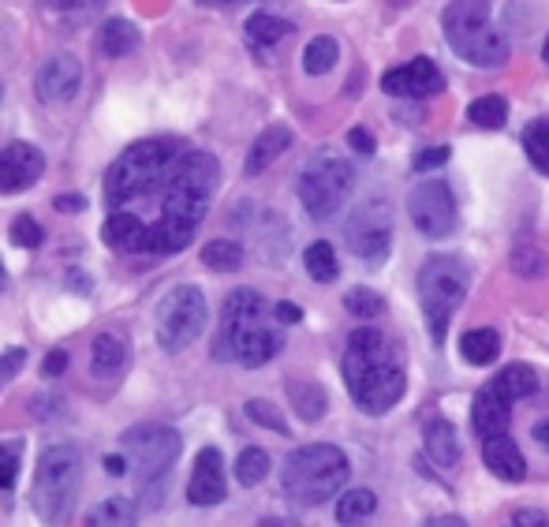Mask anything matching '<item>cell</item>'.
I'll use <instances>...</instances> for the list:
<instances>
[{
  "instance_id": "1",
  "label": "cell",
  "mask_w": 549,
  "mask_h": 527,
  "mask_svg": "<svg viewBox=\"0 0 549 527\" xmlns=\"http://www.w3.org/2000/svg\"><path fill=\"white\" fill-rule=\"evenodd\" d=\"M340 367H344V385H348L352 400L370 415L396 408V400L408 389L393 341L374 326H359L348 333V348H344Z\"/></svg>"
},
{
  "instance_id": "2",
  "label": "cell",
  "mask_w": 549,
  "mask_h": 527,
  "mask_svg": "<svg viewBox=\"0 0 549 527\" xmlns=\"http://www.w3.org/2000/svg\"><path fill=\"white\" fill-rule=\"evenodd\" d=\"M277 314L254 288H236L221 307L217 337H213V356L232 359L240 367H262L284 348L281 329L273 326Z\"/></svg>"
},
{
  "instance_id": "3",
  "label": "cell",
  "mask_w": 549,
  "mask_h": 527,
  "mask_svg": "<svg viewBox=\"0 0 549 527\" xmlns=\"http://www.w3.org/2000/svg\"><path fill=\"white\" fill-rule=\"evenodd\" d=\"M187 154L180 139H142L131 143L124 154L113 161V169L105 172V195L113 206L146 199L154 191H165L176 161Z\"/></svg>"
},
{
  "instance_id": "4",
  "label": "cell",
  "mask_w": 549,
  "mask_h": 527,
  "mask_svg": "<svg viewBox=\"0 0 549 527\" xmlns=\"http://www.w3.org/2000/svg\"><path fill=\"white\" fill-rule=\"evenodd\" d=\"M441 30L452 53L475 68H501L508 60V38L493 27L490 0H449L441 12Z\"/></svg>"
},
{
  "instance_id": "5",
  "label": "cell",
  "mask_w": 549,
  "mask_h": 527,
  "mask_svg": "<svg viewBox=\"0 0 549 527\" xmlns=\"http://www.w3.org/2000/svg\"><path fill=\"white\" fill-rule=\"evenodd\" d=\"M348 475H352V464L337 445H299L284 460L281 486L296 505H322L329 498H340Z\"/></svg>"
},
{
  "instance_id": "6",
  "label": "cell",
  "mask_w": 549,
  "mask_h": 527,
  "mask_svg": "<svg viewBox=\"0 0 549 527\" xmlns=\"http://www.w3.org/2000/svg\"><path fill=\"white\" fill-rule=\"evenodd\" d=\"M83 486V456L75 445H49L38 460L34 471V486H30V505L38 520L49 527L68 524L75 513V498Z\"/></svg>"
},
{
  "instance_id": "7",
  "label": "cell",
  "mask_w": 549,
  "mask_h": 527,
  "mask_svg": "<svg viewBox=\"0 0 549 527\" xmlns=\"http://www.w3.org/2000/svg\"><path fill=\"white\" fill-rule=\"evenodd\" d=\"M221 184V165L217 157L206 150H187L176 161L169 184H165V199H161V221L183 228H198V221L210 210L213 191Z\"/></svg>"
},
{
  "instance_id": "8",
  "label": "cell",
  "mask_w": 549,
  "mask_h": 527,
  "mask_svg": "<svg viewBox=\"0 0 549 527\" xmlns=\"http://www.w3.org/2000/svg\"><path fill=\"white\" fill-rule=\"evenodd\" d=\"M124 453L139 468V494L142 509H157L169 486V471L183 449V438L165 423H142V427L124 430Z\"/></svg>"
},
{
  "instance_id": "9",
  "label": "cell",
  "mask_w": 549,
  "mask_h": 527,
  "mask_svg": "<svg viewBox=\"0 0 549 527\" xmlns=\"http://www.w3.org/2000/svg\"><path fill=\"white\" fill-rule=\"evenodd\" d=\"M471 288V273L456 255H430L419 270V296H423V311L430 322L437 344H445V329H449L452 311L467 300Z\"/></svg>"
},
{
  "instance_id": "10",
  "label": "cell",
  "mask_w": 549,
  "mask_h": 527,
  "mask_svg": "<svg viewBox=\"0 0 549 527\" xmlns=\"http://www.w3.org/2000/svg\"><path fill=\"white\" fill-rule=\"evenodd\" d=\"M355 187V169L344 161V157H314L307 169L299 172L296 180V195L303 202L314 221H325L333 217L344 206V199L352 195Z\"/></svg>"
},
{
  "instance_id": "11",
  "label": "cell",
  "mask_w": 549,
  "mask_h": 527,
  "mask_svg": "<svg viewBox=\"0 0 549 527\" xmlns=\"http://www.w3.org/2000/svg\"><path fill=\"white\" fill-rule=\"evenodd\" d=\"M206 296L195 285L172 288L169 296L157 307V344L165 352H180L191 341H198V333L206 329Z\"/></svg>"
},
{
  "instance_id": "12",
  "label": "cell",
  "mask_w": 549,
  "mask_h": 527,
  "mask_svg": "<svg viewBox=\"0 0 549 527\" xmlns=\"http://www.w3.org/2000/svg\"><path fill=\"white\" fill-rule=\"evenodd\" d=\"M411 225L423 232L426 240H445L456 228V199L445 180H423L411 187L408 195Z\"/></svg>"
},
{
  "instance_id": "13",
  "label": "cell",
  "mask_w": 549,
  "mask_h": 527,
  "mask_svg": "<svg viewBox=\"0 0 549 527\" xmlns=\"http://www.w3.org/2000/svg\"><path fill=\"white\" fill-rule=\"evenodd\" d=\"M348 247L355 255L363 258L366 266H381L389 258V247H393V217H389V206L385 202H366L352 214L348 221Z\"/></svg>"
},
{
  "instance_id": "14",
  "label": "cell",
  "mask_w": 549,
  "mask_h": 527,
  "mask_svg": "<svg viewBox=\"0 0 549 527\" xmlns=\"http://www.w3.org/2000/svg\"><path fill=\"white\" fill-rule=\"evenodd\" d=\"M79 90H83V64L68 53L49 57L34 75V94L45 105H71L79 98Z\"/></svg>"
},
{
  "instance_id": "15",
  "label": "cell",
  "mask_w": 549,
  "mask_h": 527,
  "mask_svg": "<svg viewBox=\"0 0 549 527\" xmlns=\"http://www.w3.org/2000/svg\"><path fill=\"white\" fill-rule=\"evenodd\" d=\"M381 90L389 98H434L445 90V75L430 57H415L404 68H389L381 75Z\"/></svg>"
},
{
  "instance_id": "16",
  "label": "cell",
  "mask_w": 549,
  "mask_h": 527,
  "mask_svg": "<svg viewBox=\"0 0 549 527\" xmlns=\"http://www.w3.org/2000/svg\"><path fill=\"white\" fill-rule=\"evenodd\" d=\"M45 172V154L30 143H12L0 150V191L15 195V191H27L42 180Z\"/></svg>"
},
{
  "instance_id": "17",
  "label": "cell",
  "mask_w": 549,
  "mask_h": 527,
  "mask_svg": "<svg viewBox=\"0 0 549 527\" xmlns=\"http://www.w3.org/2000/svg\"><path fill=\"white\" fill-rule=\"evenodd\" d=\"M225 494V456H221V449L206 445L195 456V471H191V483H187V501L191 505H221Z\"/></svg>"
},
{
  "instance_id": "18",
  "label": "cell",
  "mask_w": 549,
  "mask_h": 527,
  "mask_svg": "<svg viewBox=\"0 0 549 527\" xmlns=\"http://www.w3.org/2000/svg\"><path fill=\"white\" fill-rule=\"evenodd\" d=\"M508 423H512V400L501 397L493 385L479 389V393H475V404H471V427L479 430L482 442L508 434Z\"/></svg>"
},
{
  "instance_id": "19",
  "label": "cell",
  "mask_w": 549,
  "mask_h": 527,
  "mask_svg": "<svg viewBox=\"0 0 549 527\" xmlns=\"http://www.w3.org/2000/svg\"><path fill=\"white\" fill-rule=\"evenodd\" d=\"M482 460H486V468H490L497 479H505V483H520L523 475H527V460H523L516 438H508V434L482 442Z\"/></svg>"
},
{
  "instance_id": "20",
  "label": "cell",
  "mask_w": 549,
  "mask_h": 527,
  "mask_svg": "<svg viewBox=\"0 0 549 527\" xmlns=\"http://www.w3.org/2000/svg\"><path fill=\"white\" fill-rule=\"evenodd\" d=\"M191 240H195V228L172 225V221H157V225H146L135 255H180Z\"/></svg>"
},
{
  "instance_id": "21",
  "label": "cell",
  "mask_w": 549,
  "mask_h": 527,
  "mask_svg": "<svg viewBox=\"0 0 549 527\" xmlns=\"http://www.w3.org/2000/svg\"><path fill=\"white\" fill-rule=\"evenodd\" d=\"M288 143H292V131L284 128V124H273V128H266L258 139L251 143V150H247V165H243V172L247 176H258V172H266L277 157L288 150Z\"/></svg>"
},
{
  "instance_id": "22",
  "label": "cell",
  "mask_w": 549,
  "mask_h": 527,
  "mask_svg": "<svg viewBox=\"0 0 549 527\" xmlns=\"http://www.w3.org/2000/svg\"><path fill=\"white\" fill-rule=\"evenodd\" d=\"M142 45V34L139 27L124 19V15H113V19H105L98 30V49L105 57H127V53H135Z\"/></svg>"
},
{
  "instance_id": "23",
  "label": "cell",
  "mask_w": 549,
  "mask_h": 527,
  "mask_svg": "<svg viewBox=\"0 0 549 527\" xmlns=\"http://www.w3.org/2000/svg\"><path fill=\"white\" fill-rule=\"evenodd\" d=\"M127 341L120 333H98L94 337V348H90V367L98 378H116V374L127 367Z\"/></svg>"
},
{
  "instance_id": "24",
  "label": "cell",
  "mask_w": 549,
  "mask_h": 527,
  "mask_svg": "<svg viewBox=\"0 0 549 527\" xmlns=\"http://www.w3.org/2000/svg\"><path fill=\"white\" fill-rule=\"evenodd\" d=\"M423 438H426V456L434 460L437 468H456V460H460V434H456V427H452L449 419H434Z\"/></svg>"
},
{
  "instance_id": "25",
  "label": "cell",
  "mask_w": 549,
  "mask_h": 527,
  "mask_svg": "<svg viewBox=\"0 0 549 527\" xmlns=\"http://www.w3.org/2000/svg\"><path fill=\"white\" fill-rule=\"evenodd\" d=\"M490 385L505 400L516 404V400H527L538 393V374H535V367H527V363H508V367L497 371V378H493Z\"/></svg>"
},
{
  "instance_id": "26",
  "label": "cell",
  "mask_w": 549,
  "mask_h": 527,
  "mask_svg": "<svg viewBox=\"0 0 549 527\" xmlns=\"http://www.w3.org/2000/svg\"><path fill=\"white\" fill-rule=\"evenodd\" d=\"M142 232H146V225H142L135 214H113L109 221H105V228H101V240L109 243L113 251L135 255L139 243H142Z\"/></svg>"
},
{
  "instance_id": "27",
  "label": "cell",
  "mask_w": 549,
  "mask_h": 527,
  "mask_svg": "<svg viewBox=\"0 0 549 527\" xmlns=\"http://www.w3.org/2000/svg\"><path fill=\"white\" fill-rule=\"evenodd\" d=\"M460 356L471 363V367H490L493 359L501 356V337H497V329H467L464 337H460Z\"/></svg>"
},
{
  "instance_id": "28",
  "label": "cell",
  "mask_w": 549,
  "mask_h": 527,
  "mask_svg": "<svg viewBox=\"0 0 549 527\" xmlns=\"http://www.w3.org/2000/svg\"><path fill=\"white\" fill-rule=\"evenodd\" d=\"M288 400H292V408L303 423H318L329 408V397H325V389L318 382H288Z\"/></svg>"
},
{
  "instance_id": "29",
  "label": "cell",
  "mask_w": 549,
  "mask_h": 527,
  "mask_svg": "<svg viewBox=\"0 0 549 527\" xmlns=\"http://www.w3.org/2000/svg\"><path fill=\"white\" fill-rule=\"evenodd\" d=\"M135 524H139V505L127 498H105L86 516V527H135Z\"/></svg>"
},
{
  "instance_id": "30",
  "label": "cell",
  "mask_w": 549,
  "mask_h": 527,
  "mask_svg": "<svg viewBox=\"0 0 549 527\" xmlns=\"http://www.w3.org/2000/svg\"><path fill=\"white\" fill-rule=\"evenodd\" d=\"M303 266H307V273L318 281V285H333L340 277V262H337V251H333V243H310L307 255H303Z\"/></svg>"
},
{
  "instance_id": "31",
  "label": "cell",
  "mask_w": 549,
  "mask_h": 527,
  "mask_svg": "<svg viewBox=\"0 0 549 527\" xmlns=\"http://www.w3.org/2000/svg\"><path fill=\"white\" fill-rule=\"evenodd\" d=\"M288 34H292V23L281 19V15L258 12L247 19V42L258 45V49H269V45H277L281 38H288Z\"/></svg>"
},
{
  "instance_id": "32",
  "label": "cell",
  "mask_w": 549,
  "mask_h": 527,
  "mask_svg": "<svg viewBox=\"0 0 549 527\" xmlns=\"http://www.w3.org/2000/svg\"><path fill=\"white\" fill-rule=\"evenodd\" d=\"M340 57V45L337 38H329V34H318V38H310L307 49H303V72L307 75H325Z\"/></svg>"
},
{
  "instance_id": "33",
  "label": "cell",
  "mask_w": 549,
  "mask_h": 527,
  "mask_svg": "<svg viewBox=\"0 0 549 527\" xmlns=\"http://www.w3.org/2000/svg\"><path fill=\"white\" fill-rule=\"evenodd\" d=\"M467 116H471L475 128L497 131V128H505V120H508V101L501 98V94H482V98L471 101Z\"/></svg>"
},
{
  "instance_id": "34",
  "label": "cell",
  "mask_w": 549,
  "mask_h": 527,
  "mask_svg": "<svg viewBox=\"0 0 549 527\" xmlns=\"http://www.w3.org/2000/svg\"><path fill=\"white\" fill-rule=\"evenodd\" d=\"M202 266L213 273H236L243 266V247L232 240H210L202 247Z\"/></svg>"
},
{
  "instance_id": "35",
  "label": "cell",
  "mask_w": 549,
  "mask_h": 527,
  "mask_svg": "<svg viewBox=\"0 0 549 527\" xmlns=\"http://www.w3.org/2000/svg\"><path fill=\"white\" fill-rule=\"evenodd\" d=\"M378 498L374 490H344L337 498V524H359L366 516H374Z\"/></svg>"
},
{
  "instance_id": "36",
  "label": "cell",
  "mask_w": 549,
  "mask_h": 527,
  "mask_svg": "<svg viewBox=\"0 0 549 527\" xmlns=\"http://www.w3.org/2000/svg\"><path fill=\"white\" fill-rule=\"evenodd\" d=\"M523 150L531 157V165H535L542 176H549V120H531L527 131H523Z\"/></svg>"
},
{
  "instance_id": "37",
  "label": "cell",
  "mask_w": 549,
  "mask_h": 527,
  "mask_svg": "<svg viewBox=\"0 0 549 527\" xmlns=\"http://www.w3.org/2000/svg\"><path fill=\"white\" fill-rule=\"evenodd\" d=\"M512 270L520 273V277H527V281H538V277L549 270V255L538 243H520V247L512 251Z\"/></svg>"
},
{
  "instance_id": "38",
  "label": "cell",
  "mask_w": 549,
  "mask_h": 527,
  "mask_svg": "<svg viewBox=\"0 0 549 527\" xmlns=\"http://www.w3.org/2000/svg\"><path fill=\"white\" fill-rule=\"evenodd\" d=\"M269 475V453L266 449H243L240 460H236V479L243 486H258Z\"/></svg>"
},
{
  "instance_id": "39",
  "label": "cell",
  "mask_w": 549,
  "mask_h": 527,
  "mask_svg": "<svg viewBox=\"0 0 549 527\" xmlns=\"http://www.w3.org/2000/svg\"><path fill=\"white\" fill-rule=\"evenodd\" d=\"M344 307L352 318H381L385 314V300H381L374 288H352L348 296H344Z\"/></svg>"
},
{
  "instance_id": "40",
  "label": "cell",
  "mask_w": 549,
  "mask_h": 527,
  "mask_svg": "<svg viewBox=\"0 0 549 527\" xmlns=\"http://www.w3.org/2000/svg\"><path fill=\"white\" fill-rule=\"evenodd\" d=\"M247 419L258 423V427L266 430H277V434H288V423H284V415L269 404V400H247Z\"/></svg>"
},
{
  "instance_id": "41",
  "label": "cell",
  "mask_w": 549,
  "mask_h": 527,
  "mask_svg": "<svg viewBox=\"0 0 549 527\" xmlns=\"http://www.w3.org/2000/svg\"><path fill=\"white\" fill-rule=\"evenodd\" d=\"M42 240H45V232L38 228V221L34 217H15L12 221V243L15 247H27V251H34V247H42Z\"/></svg>"
},
{
  "instance_id": "42",
  "label": "cell",
  "mask_w": 549,
  "mask_h": 527,
  "mask_svg": "<svg viewBox=\"0 0 549 527\" xmlns=\"http://www.w3.org/2000/svg\"><path fill=\"white\" fill-rule=\"evenodd\" d=\"M23 363H27V348H8V352H0V389L23 371Z\"/></svg>"
},
{
  "instance_id": "43",
  "label": "cell",
  "mask_w": 549,
  "mask_h": 527,
  "mask_svg": "<svg viewBox=\"0 0 549 527\" xmlns=\"http://www.w3.org/2000/svg\"><path fill=\"white\" fill-rule=\"evenodd\" d=\"M15 475H19V449L15 445H0V490L15 486Z\"/></svg>"
},
{
  "instance_id": "44",
  "label": "cell",
  "mask_w": 549,
  "mask_h": 527,
  "mask_svg": "<svg viewBox=\"0 0 549 527\" xmlns=\"http://www.w3.org/2000/svg\"><path fill=\"white\" fill-rule=\"evenodd\" d=\"M449 157H452L449 146H426V150H419V154H415V169H419V172L437 169V165H445Z\"/></svg>"
},
{
  "instance_id": "45",
  "label": "cell",
  "mask_w": 549,
  "mask_h": 527,
  "mask_svg": "<svg viewBox=\"0 0 549 527\" xmlns=\"http://www.w3.org/2000/svg\"><path fill=\"white\" fill-rule=\"evenodd\" d=\"M505 527H549V516L542 509H520Z\"/></svg>"
},
{
  "instance_id": "46",
  "label": "cell",
  "mask_w": 549,
  "mask_h": 527,
  "mask_svg": "<svg viewBox=\"0 0 549 527\" xmlns=\"http://www.w3.org/2000/svg\"><path fill=\"white\" fill-rule=\"evenodd\" d=\"M348 146H352L355 154H366V157H370L378 143H374V135H370L366 128H352V131H348Z\"/></svg>"
},
{
  "instance_id": "47",
  "label": "cell",
  "mask_w": 549,
  "mask_h": 527,
  "mask_svg": "<svg viewBox=\"0 0 549 527\" xmlns=\"http://www.w3.org/2000/svg\"><path fill=\"white\" fill-rule=\"evenodd\" d=\"M68 371V352H49L45 356V363H42V378H60V374Z\"/></svg>"
},
{
  "instance_id": "48",
  "label": "cell",
  "mask_w": 549,
  "mask_h": 527,
  "mask_svg": "<svg viewBox=\"0 0 549 527\" xmlns=\"http://www.w3.org/2000/svg\"><path fill=\"white\" fill-rule=\"evenodd\" d=\"M53 206H57L60 214H83V210H86V199H83V195H75V191H68V195L53 199Z\"/></svg>"
},
{
  "instance_id": "49",
  "label": "cell",
  "mask_w": 549,
  "mask_h": 527,
  "mask_svg": "<svg viewBox=\"0 0 549 527\" xmlns=\"http://www.w3.org/2000/svg\"><path fill=\"white\" fill-rule=\"evenodd\" d=\"M49 8H57V12H90V8H98L101 0H45Z\"/></svg>"
},
{
  "instance_id": "50",
  "label": "cell",
  "mask_w": 549,
  "mask_h": 527,
  "mask_svg": "<svg viewBox=\"0 0 549 527\" xmlns=\"http://www.w3.org/2000/svg\"><path fill=\"white\" fill-rule=\"evenodd\" d=\"M273 314H277V322H281V326H296L299 318H303V311H299L296 303H277Z\"/></svg>"
},
{
  "instance_id": "51",
  "label": "cell",
  "mask_w": 549,
  "mask_h": 527,
  "mask_svg": "<svg viewBox=\"0 0 549 527\" xmlns=\"http://www.w3.org/2000/svg\"><path fill=\"white\" fill-rule=\"evenodd\" d=\"M68 285H71V292H79V296H90V277H86V273L68 270Z\"/></svg>"
},
{
  "instance_id": "52",
  "label": "cell",
  "mask_w": 549,
  "mask_h": 527,
  "mask_svg": "<svg viewBox=\"0 0 549 527\" xmlns=\"http://www.w3.org/2000/svg\"><path fill=\"white\" fill-rule=\"evenodd\" d=\"M105 471H109L113 479L127 475V456H105Z\"/></svg>"
},
{
  "instance_id": "53",
  "label": "cell",
  "mask_w": 549,
  "mask_h": 527,
  "mask_svg": "<svg viewBox=\"0 0 549 527\" xmlns=\"http://www.w3.org/2000/svg\"><path fill=\"white\" fill-rule=\"evenodd\" d=\"M531 434H535V442L542 445V449H546V453H549V415H546V419H538L535 430H531Z\"/></svg>"
},
{
  "instance_id": "54",
  "label": "cell",
  "mask_w": 549,
  "mask_h": 527,
  "mask_svg": "<svg viewBox=\"0 0 549 527\" xmlns=\"http://www.w3.org/2000/svg\"><path fill=\"white\" fill-rule=\"evenodd\" d=\"M423 527H467L460 516H434V520H426Z\"/></svg>"
},
{
  "instance_id": "55",
  "label": "cell",
  "mask_w": 549,
  "mask_h": 527,
  "mask_svg": "<svg viewBox=\"0 0 549 527\" xmlns=\"http://www.w3.org/2000/svg\"><path fill=\"white\" fill-rule=\"evenodd\" d=\"M4 285H8V270H4V262H0V292H4Z\"/></svg>"
},
{
  "instance_id": "56",
  "label": "cell",
  "mask_w": 549,
  "mask_h": 527,
  "mask_svg": "<svg viewBox=\"0 0 549 527\" xmlns=\"http://www.w3.org/2000/svg\"><path fill=\"white\" fill-rule=\"evenodd\" d=\"M542 60L549 64V34H546V42H542Z\"/></svg>"
},
{
  "instance_id": "57",
  "label": "cell",
  "mask_w": 549,
  "mask_h": 527,
  "mask_svg": "<svg viewBox=\"0 0 549 527\" xmlns=\"http://www.w3.org/2000/svg\"><path fill=\"white\" fill-rule=\"evenodd\" d=\"M206 4H243V0H206Z\"/></svg>"
},
{
  "instance_id": "58",
  "label": "cell",
  "mask_w": 549,
  "mask_h": 527,
  "mask_svg": "<svg viewBox=\"0 0 549 527\" xmlns=\"http://www.w3.org/2000/svg\"><path fill=\"white\" fill-rule=\"evenodd\" d=\"M0 101H4V83H0Z\"/></svg>"
}]
</instances>
